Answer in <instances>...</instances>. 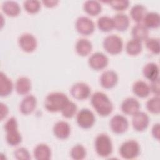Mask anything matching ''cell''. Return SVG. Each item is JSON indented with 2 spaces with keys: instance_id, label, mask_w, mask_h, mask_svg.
Listing matches in <instances>:
<instances>
[{
  "instance_id": "30bf717a",
  "label": "cell",
  "mask_w": 160,
  "mask_h": 160,
  "mask_svg": "<svg viewBox=\"0 0 160 160\" xmlns=\"http://www.w3.org/2000/svg\"><path fill=\"white\" fill-rule=\"evenodd\" d=\"M18 44L24 52L30 53L36 50L38 46V41L33 34L26 32L19 36Z\"/></svg>"
},
{
  "instance_id": "4fadbf2b",
  "label": "cell",
  "mask_w": 160,
  "mask_h": 160,
  "mask_svg": "<svg viewBox=\"0 0 160 160\" xmlns=\"http://www.w3.org/2000/svg\"><path fill=\"white\" fill-rule=\"evenodd\" d=\"M149 124V117L144 112L138 111L132 116V125L133 129L138 132L145 131Z\"/></svg>"
},
{
  "instance_id": "9c48e42d",
  "label": "cell",
  "mask_w": 160,
  "mask_h": 160,
  "mask_svg": "<svg viewBox=\"0 0 160 160\" xmlns=\"http://www.w3.org/2000/svg\"><path fill=\"white\" fill-rule=\"evenodd\" d=\"M109 126L114 133L122 134L127 131L129 128V122L124 116L116 114L111 118Z\"/></svg>"
},
{
  "instance_id": "8fae6325",
  "label": "cell",
  "mask_w": 160,
  "mask_h": 160,
  "mask_svg": "<svg viewBox=\"0 0 160 160\" xmlns=\"http://www.w3.org/2000/svg\"><path fill=\"white\" fill-rule=\"evenodd\" d=\"M91 90L89 86L83 82H78L74 84L71 89V96L78 100H84L88 99L91 95Z\"/></svg>"
},
{
  "instance_id": "d6a6232c",
  "label": "cell",
  "mask_w": 160,
  "mask_h": 160,
  "mask_svg": "<svg viewBox=\"0 0 160 160\" xmlns=\"http://www.w3.org/2000/svg\"><path fill=\"white\" fill-rule=\"evenodd\" d=\"M146 109L154 114H158L160 112V98L159 96H154L149 99L146 102Z\"/></svg>"
},
{
  "instance_id": "8d00e7d4",
  "label": "cell",
  "mask_w": 160,
  "mask_h": 160,
  "mask_svg": "<svg viewBox=\"0 0 160 160\" xmlns=\"http://www.w3.org/2000/svg\"><path fill=\"white\" fill-rule=\"evenodd\" d=\"M14 158L18 160H29L31 159V154L28 149L24 147L17 148L14 152Z\"/></svg>"
},
{
  "instance_id": "2e32d148",
  "label": "cell",
  "mask_w": 160,
  "mask_h": 160,
  "mask_svg": "<svg viewBox=\"0 0 160 160\" xmlns=\"http://www.w3.org/2000/svg\"><path fill=\"white\" fill-rule=\"evenodd\" d=\"M36 106V98L32 94H28L19 104V111L24 115H29L35 110Z\"/></svg>"
},
{
  "instance_id": "4dcf8cb0",
  "label": "cell",
  "mask_w": 160,
  "mask_h": 160,
  "mask_svg": "<svg viewBox=\"0 0 160 160\" xmlns=\"http://www.w3.org/2000/svg\"><path fill=\"white\" fill-rule=\"evenodd\" d=\"M142 49V46L141 42L131 39L128 41L126 45V51L129 56H137L141 53Z\"/></svg>"
},
{
  "instance_id": "d6986e66",
  "label": "cell",
  "mask_w": 160,
  "mask_h": 160,
  "mask_svg": "<svg viewBox=\"0 0 160 160\" xmlns=\"http://www.w3.org/2000/svg\"><path fill=\"white\" fill-rule=\"evenodd\" d=\"M33 155L37 160H49L51 158V149L44 143H40L34 148Z\"/></svg>"
},
{
  "instance_id": "3957f363",
  "label": "cell",
  "mask_w": 160,
  "mask_h": 160,
  "mask_svg": "<svg viewBox=\"0 0 160 160\" xmlns=\"http://www.w3.org/2000/svg\"><path fill=\"white\" fill-rule=\"evenodd\" d=\"M4 129L6 132V140L11 146H16L22 142V136L18 130V124L16 118L11 117L5 122Z\"/></svg>"
},
{
  "instance_id": "9a60e30c",
  "label": "cell",
  "mask_w": 160,
  "mask_h": 160,
  "mask_svg": "<svg viewBox=\"0 0 160 160\" xmlns=\"http://www.w3.org/2000/svg\"><path fill=\"white\" fill-rule=\"evenodd\" d=\"M141 104L138 99L129 97L123 100L121 105V109L122 112L126 115L133 116L139 111Z\"/></svg>"
},
{
  "instance_id": "f35d334b",
  "label": "cell",
  "mask_w": 160,
  "mask_h": 160,
  "mask_svg": "<svg viewBox=\"0 0 160 160\" xmlns=\"http://www.w3.org/2000/svg\"><path fill=\"white\" fill-rule=\"evenodd\" d=\"M150 91L155 94V96H159L160 92V82L159 78L151 81V84L149 85Z\"/></svg>"
},
{
  "instance_id": "52a82bcc",
  "label": "cell",
  "mask_w": 160,
  "mask_h": 160,
  "mask_svg": "<svg viewBox=\"0 0 160 160\" xmlns=\"http://www.w3.org/2000/svg\"><path fill=\"white\" fill-rule=\"evenodd\" d=\"M96 121L94 113L89 109H81L76 115V122L78 126L84 129L91 128Z\"/></svg>"
},
{
  "instance_id": "60d3db41",
  "label": "cell",
  "mask_w": 160,
  "mask_h": 160,
  "mask_svg": "<svg viewBox=\"0 0 160 160\" xmlns=\"http://www.w3.org/2000/svg\"><path fill=\"white\" fill-rule=\"evenodd\" d=\"M0 109H1V121H2L4 118H5L8 114L9 109H8V107L6 106V104L1 102Z\"/></svg>"
},
{
  "instance_id": "74e56055",
  "label": "cell",
  "mask_w": 160,
  "mask_h": 160,
  "mask_svg": "<svg viewBox=\"0 0 160 160\" xmlns=\"http://www.w3.org/2000/svg\"><path fill=\"white\" fill-rule=\"evenodd\" d=\"M109 4L111 6V8L114 10L118 11H122L128 8L129 5V1L126 0L112 1H109Z\"/></svg>"
},
{
  "instance_id": "603a6c76",
  "label": "cell",
  "mask_w": 160,
  "mask_h": 160,
  "mask_svg": "<svg viewBox=\"0 0 160 160\" xmlns=\"http://www.w3.org/2000/svg\"><path fill=\"white\" fill-rule=\"evenodd\" d=\"M31 81L29 78L25 76L19 77L16 82L15 89L19 95H27L31 89Z\"/></svg>"
},
{
  "instance_id": "836d02e7",
  "label": "cell",
  "mask_w": 160,
  "mask_h": 160,
  "mask_svg": "<svg viewBox=\"0 0 160 160\" xmlns=\"http://www.w3.org/2000/svg\"><path fill=\"white\" fill-rule=\"evenodd\" d=\"M25 11L29 14H36L41 9V2L37 0H27L23 3Z\"/></svg>"
},
{
  "instance_id": "f1b7e54d",
  "label": "cell",
  "mask_w": 160,
  "mask_h": 160,
  "mask_svg": "<svg viewBox=\"0 0 160 160\" xmlns=\"http://www.w3.org/2000/svg\"><path fill=\"white\" fill-rule=\"evenodd\" d=\"M84 11L91 16H95L100 14L102 10L101 3L98 1L89 0L84 2L83 5Z\"/></svg>"
},
{
  "instance_id": "5bb4252c",
  "label": "cell",
  "mask_w": 160,
  "mask_h": 160,
  "mask_svg": "<svg viewBox=\"0 0 160 160\" xmlns=\"http://www.w3.org/2000/svg\"><path fill=\"white\" fill-rule=\"evenodd\" d=\"M101 86L106 89H112L116 86L118 82V75L113 70H107L104 71L100 78Z\"/></svg>"
},
{
  "instance_id": "4316f807",
  "label": "cell",
  "mask_w": 160,
  "mask_h": 160,
  "mask_svg": "<svg viewBox=\"0 0 160 160\" xmlns=\"http://www.w3.org/2000/svg\"><path fill=\"white\" fill-rule=\"evenodd\" d=\"M147 12V9L144 5L136 4L131 8L130 10V16L134 22L141 23L143 21Z\"/></svg>"
},
{
  "instance_id": "7c38bea8",
  "label": "cell",
  "mask_w": 160,
  "mask_h": 160,
  "mask_svg": "<svg viewBox=\"0 0 160 160\" xmlns=\"http://www.w3.org/2000/svg\"><path fill=\"white\" fill-rule=\"evenodd\" d=\"M109 63L108 56L101 52H96L91 55L88 59V64L92 69L99 71L104 69Z\"/></svg>"
},
{
  "instance_id": "e0dca14e",
  "label": "cell",
  "mask_w": 160,
  "mask_h": 160,
  "mask_svg": "<svg viewBox=\"0 0 160 160\" xmlns=\"http://www.w3.org/2000/svg\"><path fill=\"white\" fill-rule=\"evenodd\" d=\"M54 135L59 139H68L71 134V126L69 124L64 121L56 122L52 129Z\"/></svg>"
},
{
  "instance_id": "7402d4cb",
  "label": "cell",
  "mask_w": 160,
  "mask_h": 160,
  "mask_svg": "<svg viewBox=\"0 0 160 160\" xmlns=\"http://www.w3.org/2000/svg\"><path fill=\"white\" fill-rule=\"evenodd\" d=\"M142 74L150 81L159 78V68L158 65L152 62L147 63L142 68Z\"/></svg>"
},
{
  "instance_id": "44dd1931",
  "label": "cell",
  "mask_w": 160,
  "mask_h": 160,
  "mask_svg": "<svg viewBox=\"0 0 160 160\" xmlns=\"http://www.w3.org/2000/svg\"><path fill=\"white\" fill-rule=\"evenodd\" d=\"M14 85L12 81L3 72L0 74V96L6 97L11 94Z\"/></svg>"
},
{
  "instance_id": "ac0fdd59",
  "label": "cell",
  "mask_w": 160,
  "mask_h": 160,
  "mask_svg": "<svg viewBox=\"0 0 160 160\" xmlns=\"http://www.w3.org/2000/svg\"><path fill=\"white\" fill-rule=\"evenodd\" d=\"M75 50L79 56H87L90 54L92 50V42L88 39H79L76 42Z\"/></svg>"
},
{
  "instance_id": "d590c367",
  "label": "cell",
  "mask_w": 160,
  "mask_h": 160,
  "mask_svg": "<svg viewBox=\"0 0 160 160\" xmlns=\"http://www.w3.org/2000/svg\"><path fill=\"white\" fill-rule=\"evenodd\" d=\"M146 48L154 54H159V39L156 38H148L145 41Z\"/></svg>"
},
{
  "instance_id": "8992f818",
  "label": "cell",
  "mask_w": 160,
  "mask_h": 160,
  "mask_svg": "<svg viewBox=\"0 0 160 160\" xmlns=\"http://www.w3.org/2000/svg\"><path fill=\"white\" fill-rule=\"evenodd\" d=\"M102 46L108 53L116 55L122 51L123 41L120 36L116 34H111L104 39Z\"/></svg>"
},
{
  "instance_id": "f546056e",
  "label": "cell",
  "mask_w": 160,
  "mask_h": 160,
  "mask_svg": "<svg viewBox=\"0 0 160 160\" xmlns=\"http://www.w3.org/2000/svg\"><path fill=\"white\" fill-rule=\"evenodd\" d=\"M97 26L102 32H108L111 31L114 29L112 18L108 16H101L98 19Z\"/></svg>"
},
{
  "instance_id": "1f68e13d",
  "label": "cell",
  "mask_w": 160,
  "mask_h": 160,
  "mask_svg": "<svg viewBox=\"0 0 160 160\" xmlns=\"http://www.w3.org/2000/svg\"><path fill=\"white\" fill-rule=\"evenodd\" d=\"M87 154L85 147L80 144L74 145L70 151V156L74 160H82Z\"/></svg>"
},
{
  "instance_id": "7a4b0ae2",
  "label": "cell",
  "mask_w": 160,
  "mask_h": 160,
  "mask_svg": "<svg viewBox=\"0 0 160 160\" xmlns=\"http://www.w3.org/2000/svg\"><path fill=\"white\" fill-rule=\"evenodd\" d=\"M69 101L68 97L64 93L61 92H52L46 96L44 101V106L49 112H61Z\"/></svg>"
},
{
  "instance_id": "ba28073f",
  "label": "cell",
  "mask_w": 160,
  "mask_h": 160,
  "mask_svg": "<svg viewBox=\"0 0 160 160\" xmlns=\"http://www.w3.org/2000/svg\"><path fill=\"white\" fill-rule=\"evenodd\" d=\"M75 28L80 34L89 36L94 32L95 24L87 16H80L76 21Z\"/></svg>"
},
{
  "instance_id": "484cf974",
  "label": "cell",
  "mask_w": 160,
  "mask_h": 160,
  "mask_svg": "<svg viewBox=\"0 0 160 160\" xmlns=\"http://www.w3.org/2000/svg\"><path fill=\"white\" fill-rule=\"evenodd\" d=\"M2 10L8 16L16 17L21 12V7L16 1H6L2 5Z\"/></svg>"
},
{
  "instance_id": "ab89813d",
  "label": "cell",
  "mask_w": 160,
  "mask_h": 160,
  "mask_svg": "<svg viewBox=\"0 0 160 160\" xmlns=\"http://www.w3.org/2000/svg\"><path fill=\"white\" fill-rule=\"evenodd\" d=\"M159 125H160L159 123H156L153 125L151 129V134L152 137L158 141L159 139V136H160V126Z\"/></svg>"
},
{
  "instance_id": "d4e9b609",
  "label": "cell",
  "mask_w": 160,
  "mask_h": 160,
  "mask_svg": "<svg viewBox=\"0 0 160 160\" xmlns=\"http://www.w3.org/2000/svg\"><path fill=\"white\" fill-rule=\"evenodd\" d=\"M132 90L136 96L141 98H146L151 92L149 86L145 81L142 80L135 81L132 84Z\"/></svg>"
},
{
  "instance_id": "cb8c5ba5",
  "label": "cell",
  "mask_w": 160,
  "mask_h": 160,
  "mask_svg": "<svg viewBox=\"0 0 160 160\" xmlns=\"http://www.w3.org/2000/svg\"><path fill=\"white\" fill-rule=\"evenodd\" d=\"M132 39L140 42L146 41L149 36V29L141 23H137L131 29Z\"/></svg>"
},
{
  "instance_id": "6da1fadb",
  "label": "cell",
  "mask_w": 160,
  "mask_h": 160,
  "mask_svg": "<svg viewBox=\"0 0 160 160\" xmlns=\"http://www.w3.org/2000/svg\"><path fill=\"white\" fill-rule=\"evenodd\" d=\"M91 103L96 112L102 117L109 116L113 111L112 102L109 97L102 92H94L91 96Z\"/></svg>"
},
{
  "instance_id": "e575fe53",
  "label": "cell",
  "mask_w": 160,
  "mask_h": 160,
  "mask_svg": "<svg viewBox=\"0 0 160 160\" xmlns=\"http://www.w3.org/2000/svg\"><path fill=\"white\" fill-rule=\"evenodd\" d=\"M78 110L77 105L72 101H69L62 110L61 111L62 115L66 118H71L74 116Z\"/></svg>"
},
{
  "instance_id": "b9f144b4",
  "label": "cell",
  "mask_w": 160,
  "mask_h": 160,
  "mask_svg": "<svg viewBox=\"0 0 160 160\" xmlns=\"http://www.w3.org/2000/svg\"><path fill=\"white\" fill-rule=\"evenodd\" d=\"M42 2L45 6L48 8H52L57 6L59 1L56 0H48V1H42Z\"/></svg>"
},
{
  "instance_id": "277c9868",
  "label": "cell",
  "mask_w": 160,
  "mask_h": 160,
  "mask_svg": "<svg viewBox=\"0 0 160 160\" xmlns=\"http://www.w3.org/2000/svg\"><path fill=\"white\" fill-rule=\"evenodd\" d=\"M94 149L97 154L102 158L111 156L113 150L111 138L105 133L98 134L94 140Z\"/></svg>"
},
{
  "instance_id": "ffe728a7",
  "label": "cell",
  "mask_w": 160,
  "mask_h": 160,
  "mask_svg": "<svg viewBox=\"0 0 160 160\" xmlns=\"http://www.w3.org/2000/svg\"><path fill=\"white\" fill-rule=\"evenodd\" d=\"M112 18L114 29L120 32L126 31L130 24L129 17L124 13H118Z\"/></svg>"
},
{
  "instance_id": "5b68a950",
  "label": "cell",
  "mask_w": 160,
  "mask_h": 160,
  "mask_svg": "<svg viewBox=\"0 0 160 160\" xmlns=\"http://www.w3.org/2000/svg\"><path fill=\"white\" fill-rule=\"evenodd\" d=\"M141 152V147L138 141L129 139L122 142L119 147L120 156L125 159H132L139 156Z\"/></svg>"
},
{
  "instance_id": "83f0119b",
  "label": "cell",
  "mask_w": 160,
  "mask_h": 160,
  "mask_svg": "<svg viewBox=\"0 0 160 160\" xmlns=\"http://www.w3.org/2000/svg\"><path fill=\"white\" fill-rule=\"evenodd\" d=\"M142 22L148 29L158 28L160 25L159 14L156 12H147Z\"/></svg>"
}]
</instances>
